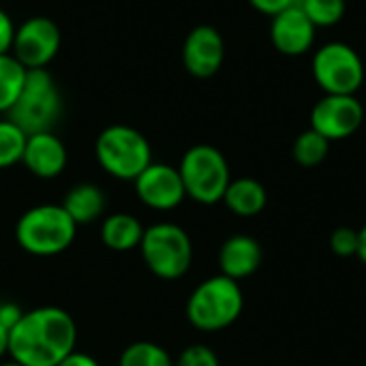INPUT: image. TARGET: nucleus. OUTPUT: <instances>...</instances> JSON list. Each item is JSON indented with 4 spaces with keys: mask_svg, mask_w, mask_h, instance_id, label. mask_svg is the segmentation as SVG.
<instances>
[{
    "mask_svg": "<svg viewBox=\"0 0 366 366\" xmlns=\"http://www.w3.org/2000/svg\"><path fill=\"white\" fill-rule=\"evenodd\" d=\"M75 345V320L60 307L24 311L9 330V356L21 366H58Z\"/></svg>",
    "mask_w": 366,
    "mask_h": 366,
    "instance_id": "obj_1",
    "label": "nucleus"
},
{
    "mask_svg": "<svg viewBox=\"0 0 366 366\" xmlns=\"http://www.w3.org/2000/svg\"><path fill=\"white\" fill-rule=\"evenodd\" d=\"M77 236V223L60 204H41L28 208L15 223L17 244L34 257H54L64 253Z\"/></svg>",
    "mask_w": 366,
    "mask_h": 366,
    "instance_id": "obj_2",
    "label": "nucleus"
},
{
    "mask_svg": "<svg viewBox=\"0 0 366 366\" xmlns=\"http://www.w3.org/2000/svg\"><path fill=\"white\" fill-rule=\"evenodd\" d=\"M244 309V294L238 281L217 274L202 281L187 300V320L202 332L229 328Z\"/></svg>",
    "mask_w": 366,
    "mask_h": 366,
    "instance_id": "obj_3",
    "label": "nucleus"
},
{
    "mask_svg": "<svg viewBox=\"0 0 366 366\" xmlns=\"http://www.w3.org/2000/svg\"><path fill=\"white\" fill-rule=\"evenodd\" d=\"M139 253L146 268L163 281L182 279L193 264L191 236L184 227L169 221H161L144 229Z\"/></svg>",
    "mask_w": 366,
    "mask_h": 366,
    "instance_id": "obj_4",
    "label": "nucleus"
},
{
    "mask_svg": "<svg viewBox=\"0 0 366 366\" xmlns=\"http://www.w3.org/2000/svg\"><path fill=\"white\" fill-rule=\"evenodd\" d=\"M94 154L99 165L118 180H135L152 163L148 139L127 124L103 129L97 137Z\"/></svg>",
    "mask_w": 366,
    "mask_h": 366,
    "instance_id": "obj_5",
    "label": "nucleus"
},
{
    "mask_svg": "<svg viewBox=\"0 0 366 366\" xmlns=\"http://www.w3.org/2000/svg\"><path fill=\"white\" fill-rule=\"evenodd\" d=\"M187 197L197 204L212 206L223 202V195L232 182L229 165L221 150L208 144L189 148L178 165Z\"/></svg>",
    "mask_w": 366,
    "mask_h": 366,
    "instance_id": "obj_6",
    "label": "nucleus"
},
{
    "mask_svg": "<svg viewBox=\"0 0 366 366\" xmlns=\"http://www.w3.org/2000/svg\"><path fill=\"white\" fill-rule=\"evenodd\" d=\"M26 135L51 131L60 116V92L45 69H28L21 94L6 114Z\"/></svg>",
    "mask_w": 366,
    "mask_h": 366,
    "instance_id": "obj_7",
    "label": "nucleus"
},
{
    "mask_svg": "<svg viewBox=\"0 0 366 366\" xmlns=\"http://www.w3.org/2000/svg\"><path fill=\"white\" fill-rule=\"evenodd\" d=\"M313 77L326 94H356L365 81V64L352 45L332 41L315 51Z\"/></svg>",
    "mask_w": 366,
    "mask_h": 366,
    "instance_id": "obj_8",
    "label": "nucleus"
},
{
    "mask_svg": "<svg viewBox=\"0 0 366 366\" xmlns=\"http://www.w3.org/2000/svg\"><path fill=\"white\" fill-rule=\"evenodd\" d=\"M365 118L362 103L356 94H326L311 112V129L324 135L328 142L352 137Z\"/></svg>",
    "mask_w": 366,
    "mask_h": 366,
    "instance_id": "obj_9",
    "label": "nucleus"
},
{
    "mask_svg": "<svg viewBox=\"0 0 366 366\" xmlns=\"http://www.w3.org/2000/svg\"><path fill=\"white\" fill-rule=\"evenodd\" d=\"M60 49V30L49 17L26 19L13 36L11 54L26 69H45Z\"/></svg>",
    "mask_w": 366,
    "mask_h": 366,
    "instance_id": "obj_10",
    "label": "nucleus"
},
{
    "mask_svg": "<svg viewBox=\"0 0 366 366\" xmlns=\"http://www.w3.org/2000/svg\"><path fill=\"white\" fill-rule=\"evenodd\" d=\"M133 182L139 202L152 210H174L187 197L178 167H172L167 163L152 161Z\"/></svg>",
    "mask_w": 366,
    "mask_h": 366,
    "instance_id": "obj_11",
    "label": "nucleus"
},
{
    "mask_svg": "<svg viewBox=\"0 0 366 366\" xmlns=\"http://www.w3.org/2000/svg\"><path fill=\"white\" fill-rule=\"evenodd\" d=\"M225 58V43L217 28L197 26L189 32L182 47V62L193 77H212Z\"/></svg>",
    "mask_w": 366,
    "mask_h": 366,
    "instance_id": "obj_12",
    "label": "nucleus"
},
{
    "mask_svg": "<svg viewBox=\"0 0 366 366\" xmlns=\"http://www.w3.org/2000/svg\"><path fill=\"white\" fill-rule=\"evenodd\" d=\"M315 30V24L305 15V11L298 4H292L272 17L270 41L283 56H300L313 47Z\"/></svg>",
    "mask_w": 366,
    "mask_h": 366,
    "instance_id": "obj_13",
    "label": "nucleus"
},
{
    "mask_svg": "<svg viewBox=\"0 0 366 366\" xmlns=\"http://www.w3.org/2000/svg\"><path fill=\"white\" fill-rule=\"evenodd\" d=\"M66 159L69 157H66V148L62 139L56 137L51 131L28 135L21 163L36 178L49 180V178L60 176L66 167Z\"/></svg>",
    "mask_w": 366,
    "mask_h": 366,
    "instance_id": "obj_14",
    "label": "nucleus"
},
{
    "mask_svg": "<svg viewBox=\"0 0 366 366\" xmlns=\"http://www.w3.org/2000/svg\"><path fill=\"white\" fill-rule=\"evenodd\" d=\"M262 259H264L262 244L253 236H244V234L227 238L219 251L221 274H225L238 283L242 279H249L251 274H255L262 266Z\"/></svg>",
    "mask_w": 366,
    "mask_h": 366,
    "instance_id": "obj_15",
    "label": "nucleus"
},
{
    "mask_svg": "<svg viewBox=\"0 0 366 366\" xmlns=\"http://www.w3.org/2000/svg\"><path fill=\"white\" fill-rule=\"evenodd\" d=\"M144 225L137 217L129 212H116L103 219L101 225V240L109 251L116 253H129L133 249H139Z\"/></svg>",
    "mask_w": 366,
    "mask_h": 366,
    "instance_id": "obj_16",
    "label": "nucleus"
},
{
    "mask_svg": "<svg viewBox=\"0 0 366 366\" xmlns=\"http://www.w3.org/2000/svg\"><path fill=\"white\" fill-rule=\"evenodd\" d=\"M223 204L236 217L251 219V217H257L266 208L268 193H266V187L255 178H236L229 182L223 195Z\"/></svg>",
    "mask_w": 366,
    "mask_h": 366,
    "instance_id": "obj_17",
    "label": "nucleus"
},
{
    "mask_svg": "<svg viewBox=\"0 0 366 366\" xmlns=\"http://www.w3.org/2000/svg\"><path fill=\"white\" fill-rule=\"evenodd\" d=\"M60 206L69 212V217L77 225H84V223H92L103 217L107 199H105V193L97 184L81 182L66 191Z\"/></svg>",
    "mask_w": 366,
    "mask_h": 366,
    "instance_id": "obj_18",
    "label": "nucleus"
},
{
    "mask_svg": "<svg viewBox=\"0 0 366 366\" xmlns=\"http://www.w3.org/2000/svg\"><path fill=\"white\" fill-rule=\"evenodd\" d=\"M28 69L9 51L0 54V114H9L21 94Z\"/></svg>",
    "mask_w": 366,
    "mask_h": 366,
    "instance_id": "obj_19",
    "label": "nucleus"
},
{
    "mask_svg": "<svg viewBox=\"0 0 366 366\" xmlns=\"http://www.w3.org/2000/svg\"><path fill=\"white\" fill-rule=\"evenodd\" d=\"M328 150H330V142L324 135H320L317 131L307 129V131H302L296 137L292 154H294V161L298 165H302V167H317L328 157Z\"/></svg>",
    "mask_w": 366,
    "mask_h": 366,
    "instance_id": "obj_20",
    "label": "nucleus"
},
{
    "mask_svg": "<svg viewBox=\"0 0 366 366\" xmlns=\"http://www.w3.org/2000/svg\"><path fill=\"white\" fill-rule=\"evenodd\" d=\"M118 366H174V360L167 350L150 341L131 343L122 354Z\"/></svg>",
    "mask_w": 366,
    "mask_h": 366,
    "instance_id": "obj_21",
    "label": "nucleus"
},
{
    "mask_svg": "<svg viewBox=\"0 0 366 366\" xmlns=\"http://www.w3.org/2000/svg\"><path fill=\"white\" fill-rule=\"evenodd\" d=\"M26 139L28 135L15 122H11L9 118L0 120V169L21 163Z\"/></svg>",
    "mask_w": 366,
    "mask_h": 366,
    "instance_id": "obj_22",
    "label": "nucleus"
},
{
    "mask_svg": "<svg viewBox=\"0 0 366 366\" xmlns=\"http://www.w3.org/2000/svg\"><path fill=\"white\" fill-rule=\"evenodd\" d=\"M296 4L315 24V28L335 26L345 15V0H296Z\"/></svg>",
    "mask_w": 366,
    "mask_h": 366,
    "instance_id": "obj_23",
    "label": "nucleus"
},
{
    "mask_svg": "<svg viewBox=\"0 0 366 366\" xmlns=\"http://www.w3.org/2000/svg\"><path fill=\"white\" fill-rule=\"evenodd\" d=\"M174 366H221L219 356L202 343L189 345L180 352V356L174 360Z\"/></svg>",
    "mask_w": 366,
    "mask_h": 366,
    "instance_id": "obj_24",
    "label": "nucleus"
},
{
    "mask_svg": "<svg viewBox=\"0 0 366 366\" xmlns=\"http://www.w3.org/2000/svg\"><path fill=\"white\" fill-rule=\"evenodd\" d=\"M330 249L339 257H354L358 253V229L339 227L330 234Z\"/></svg>",
    "mask_w": 366,
    "mask_h": 366,
    "instance_id": "obj_25",
    "label": "nucleus"
},
{
    "mask_svg": "<svg viewBox=\"0 0 366 366\" xmlns=\"http://www.w3.org/2000/svg\"><path fill=\"white\" fill-rule=\"evenodd\" d=\"M249 2H251V6L255 11H259L264 15H270V17H274L281 11H285L292 4H296V0H249Z\"/></svg>",
    "mask_w": 366,
    "mask_h": 366,
    "instance_id": "obj_26",
    "label": "nucleus"
},
{
    "mask_svg": "<svg viewBox=\"0 0 366 366\" xmlns=\"http://www.w3.org/2000/svg\"><path fill=\"white\" fill-rule=\"evenodd\" d=\"M13 36H15V26H13L11 17L0 9V54H9L11 51Z\"/></svg>",
    "mask_w": 366,
    "mask_h": 366,
    "instance_id": "obj_27",
    "label": "nucleus"
},
{
    "mask_svg": "<svg viewBox=\"0 0 366 366\" xmlns=\"http://www.w3.org/2000/svg\"><path fill=\"white\" fill-rule=\"evenodd\" d=\"M21 313H24V311H21L17 305H13V302H0V324H2L6 330H11V328L19 322Z\"/></svg>",
    "mask_w": 366,
    "mask_h": 366,
    "instance_id": "obj_28",
    "label": "nucleus"
},
{
    "mask_svg": "<svg viewBox=\"0 0 366 366\" xmlns=\"http://www.w3.org/2000/svg\"><path fill=\"white\" fill-rule=\"evenodd\" d=\"M58 366H101L92 356L84 354V352H71Z\"/></svg>",
    "mask_w": 366,
    "mask_h": 366,
    "instance_id": "obj_29",
    "label": "nucleus"
},
{
    "mask_svg": "<svg viewBox=\"0 0 366 366\" xmlns=\"http://www.w3.org/2000/svg\"><path fill=\"white\" fill-rule=\"evenodd\" d=\"M356 257L366 266V225L358 229V253Z\"/></svg>",
    "mask_w": 366,
    "mask_h": 366,
    "instance_id": "obj_30",
    "label": "nucleus"
},
{
    "mask_svg": "<svg viewBox=\"0 0 366 366\" xmlns=\"http://www.w3.org/2000/svg\"><path fill=\"white\" fill-rule=\"evenodd\" d=\"M9 354V330L0 324V360Z\"/></svg>",
    "mask_w": 366,
    "mask_h": 366,
    "instance_id": "obj_31",
    "label": "nucleus"
},
{
    "mask_svg": "<svg viewBox=\"0 0 366 366\" xmlns=\"http://www.w3.org/2000/svg\"><path fill=\"white\" fill-rule=\"evenodd\" d=\"M0 366H21V365H17V362H13V360H11V362H0Z\"/></svg>",
    "mask_w": 366,
    "mask_h": 366,
    "instance_id": "obj_32",
    "label": "nucleus"
}]
</instances>
